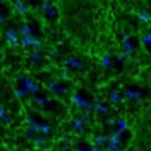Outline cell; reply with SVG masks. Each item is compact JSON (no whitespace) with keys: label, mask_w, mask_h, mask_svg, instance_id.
Here are the masks:
<instances>
[{"label":"cell","mask_w":151,"mask_h":151,"mask_svg":"<svg viewBox=\"0 0 151 151\" xmlns=\"http://www.w3.org/2000/svg\"><path fill=\"white\" fill-rule=\"evenodd\" d=\"M71 101L74 103V106H77L79 109H82L86 113H92L95 110V103H91L89 100L83 98L79 92H73L71 94Z\"/></svg>","instance_id":"1"},{"label":"cell","mask_w":151,"mask_h":151,"mask_svg":"<svg viewBox=\"0 0 151 151\" xmlns=\"http://www.w3.org/2000/svg\"><path fill=\"white\" fill-rule=\"evenodd\" d=\"M23 88H24V89H26L30 95H38V94H40V91H41V88H40V85H36L32 79H29V77H26V79H24L23 80Z\"/></svg>","instance_id":"2"},{"label":"cell","mask_w":151,"mask_h":151,"mask_svg":"<svg viewBox=\"0 0 151 151\" xmlns=\"http://www.w3.org/2000/svg\"><path fill=\"white\" fill-rule=\"evenodd\" d=\"M64 62H65V65H68V67H71V68H76V70H85V68H86L85 62H82V60L77 59V58H73V56H67V58L64 59Z\"/></svg>","instance_id":"3"},{"label":"cell","mask_w":151,"mask_h":151,"mask_svg":"<svg viewBox=\"0 0 151 151\" xmlns=\"http://www.w3.org/2000/svg\"><path fill=\"white\" fill-rule=\"evenodd\" d=\"M5 40L11 47H15L18 44V30L17 29H9L5 33Z\"/></svg>","instance_id":"4"},{"label":"cell","mask_w":151,"mask_h":151,"mask_svg":"<svg viewBox=\"0 0 151 151\" xmlns=\"http://www.w3.org/2000/svg\"><path fill=\"white\" fill-rule=\"evenodd\" d=\"M48 89L52 91L53 94H56V95H62V94H67L68 88L58 83V82H48Z\"/></svg>","instance_id":"5"},{"label":"cell","mask_w":151,"mask_h":151,"mask_svg":"<svg viewBox=\"0 0 151 151\" xmlns=\"http://www.w3.org/2000/svg\"><path fill=\"white\" fill-rule=\"evenodd\" d=\"M40 6H41L42 12H45L48 17H52V18H53V17L56 15V8H55V5H52L50 2H42Z\"/></svg>","instance_id":"6"},{"label":"cell","mask_w":151,"mask_h":151,"mask_svg":"<svg viewBox=\"0 0 151 151\" xmlns=\"http://www.w3.org/2000/svg\"><path fill=\"white\" fill-rule=\"evenodd\" d=\"M122 48H124V53H129V55L132 52H134V45L130 41V35H124V38H122Z\"/></svg>","instance_id":"7"},{"label":"cell","mask_w":151,"mask_h":151,"mask_svg":"<svg viewBox=\"0 0 151 151\" xmlns=\"http://www.w3.org/2000/svg\"><path fill=\"white\" fill-rule=\"evenodd\" d=\"M27 121H29V127L26 129V136L27 137H33L35 134H36V129H38V122L33 119V118H27Z\"/></svg>","instance_id":"8"},{"label":"cell","mask_w":151,"mask_h":151,"mask_svg":"<svg viewBox=\"0 0 151 151\" xmlns=\"http://www.w3.org/2000/svg\"><path fill=\"white\" fill-rule=\"evenodd\" d=\"M20 42H21V45L23 47H33L35 44H38V42H41L38 38H35V36H24V38H21L20 40Z\"/></svg>","instance_id":"9"},{"label":"cell","mask_w":151,"mask_h":151,"mask_svg":"<svg viewBox=\"0 0 151 151\" xmlns=\"http://www.w3.org/2000/svg\"><path fill=\"white\" fill-rule=\"evenodd\" d=\"M124 97L129 100H141L142 98V92L139 91H132V89H125L124 91Z\"/></svg>","instance_id":"10"},{"label":"cell","mask_w":151,"mask_h":151,"mask_svg":"<svg viewBox=\"0 0 151 151\" xmlns=\"http://www.w3.org/2000/svg\"><path fill=\"white\" fill-rule=\"evenodd\" d=\"M71 125H73V129H74V132H77V133H83V130H85V125L82 124V121L79 119V118H71Z\"/></svg>","instance_id":"11"},{"label":"cell","mask_w":151,"mask_h":151,"mask_svg":"<svg viewBox=\"0 0 151 151\" xmlns=\"http://www.w3.org/2000/svg\"><path fill=\"white\" fill-rule=\"evenodd\" d=\"M121 144V133H112L107 136V145H119Z\"/></svg>","instance_id":"12"},{"label":"cell","mask_w":151,"mask_h":151,"mask_svg":"<svg viewBox=\"0 0 151 151\" xmlns=\"http://www.w3.org/2000/svg\"><path fill=\"white\" fill-rule=\"evenodd\" d=\"M20 35H21V38H24V36H33V29H32L30 24L24 23L21 26V29H20Z\"/></svg>","instance_id":"13"},{"label":"cell","mask_w":151,"mask_h":151,"mask_svg":"<svg viewBox=\"0 0 151 151\" xmlns=\"http://www.w3.org/2000/svg\"><path fill=\"white\" fill-rule=\"evenodd\" d=\"M50 130H52V129H50V125H48V124H45V122H40V124H38V129H36V133H40L41 136H42V134L47 136V134L50 133Z\"/></svg>","instance_id":"14"},{"label":"cell","mask_w":151,"mask_h":151,"mask_svg":"<svg viewBox=\"0 0 151 151\" xmlns=\"http://www.w3.org/2000/svg\"><path fill=\"white\" fill-rule=\"evenodd\" d=\"M14 9L18 12V14H21V15H26V14H27V8H26V5H24L23 2H20V0L14 3Z\"/></svg>","instance_id":"15"},{"label":"cell","mask_w":151,"mask_h":151,"mask_svg":"<svg viewBox=\"0 0 151 151\" xmlns=\"http://www.w3.org/2000/svg\"><path fill=\"white\" fill-rule=\"evenodd\" d=\"M0 119H2V122H5V124H9L11 122V118H9V115L6 113V109H5L3 104H0Z\"/></svg>","instance_id":"16"},{"label":"cell","mask_w":151,"mask_h":151,"mask_svg":"<svg viewBox=\"0 0 151 151\" xmlns=\"http://www.w3.org/2000/svg\"><path fill=\"white\" fill-rule=\"evenodd\" d=\"M116 127H118V133H121V132H124V130H127L129 129V122L125 121L124 118H121V119H116Z\"/></svg>","instance_id":"17"},{"label":"cell","mask_w":151,"mask_h":151,"mask_svg":"<svg viewBox=\"0 0 151 151\" xmlns=\"http://www.w3.org/2000/svg\"><path fill=\"white\" fill-rule=\"evenodd\" d=\"M137 20H139L141 23H148L151 20V15L148 11H141L139 14H137Z\"/></svg>","instance_id":"18"},{"label":"cell","mask_w":151,"mask_h":151,"mask_svg":"<svg viewBox=\"0 0 151 151\" xmlns=\"http://www.w3.org/2000/svg\"><path fill=\"white\" fill-rule=\"evenodd\" d=\"M100 64H101L103 68H110L112 67V56L110 55H104L101 58V60H100Z\"/></svg>","instance_id":"19"},{"label":"cell","mask_w":151,"mask_h":151,"mask_svg":"<svg viewBox=\"0 0 151 151\" xmlns=\"http://www.w3.org/2000/svg\"><path fill=\"white\" fill-rule=\"evenodd\" d=\"M77 118L82 121V124H86V125L91 124V115H89V113H86V112H80Z\"/></svg>","instance_id":"20"},{"label":"cell","mask_w":151,"mask_h":151,"mask_svg":"<svg viewBox=\"0 0 151 151\" xmlns=\"http://www.w3.org/2000/svg\"><path fill=\"white\" fill-rule=\"evenodd\" d=\"M15 95H17L20 100H26V98L29 97V92L24 89V88H17V89H15Z\"/></svg>","instance_id":"21"},{"label":"cell","mask_w":151,"mask_h":151,"mask_svg":"<svg viewBox=\"0 0 151 151\" xmlns=\"http://www.w3.org/2000/svg\"><path fill=\"white\" fill-rule=\"evenodd\" d=\"M121 100H122V97H121V94H119L118 91H113V92H110V101H112L113 104H118V103H121Z\"/></svg>","instance_id":"22"},{"label":"cell","mask_w":151,"mask_h":151,"mask_svg":"<svg viewBox=\"0 0 151 151\" xmlns=\"http://www.w3.org/2000/svg\"><path fill=\"white\" fill-rule=\"evenodd\" d=\"M42 58H44L42 53H33V52H32V53L29 55V60L32 62V64H38L40 60H42Z\"/></svg>","instance_id":"23"},{"label":"cell","mask_w":151,"mask_h":151,"mask_svg":"<svg viewBox=\"0 0 151 151\" xmlns=\"http://www.w3.org/2000/svg\"><path fill=\"white\" fill-rule=\"evenodd\" d=\"M104 144H107V136H104V134H97V136H95V145L101 147V145H104Z\"/></svg>","instance_id":"24"},{"label":"cell","mask_w":151,"mask_h":151,"mask_svg":"<svg viewBox=\"0 0 151 151\" xmlns=\"http://www.w3.org/2000/svg\"><path fill=\"white\" fill-rule=\"evenodd\" d=\"M94 112L100 113V115H106V113H107V106L100 104V103H95V110H94Z\"/></svg>","instance_id":"25"},{"label":"cell","mask_w":151,"mask_h":151,"mask_svg":"<svg viewBox=\"0 0 151 151\" xmlns=\"http://www.w3.org/2000/svg\"><path fill=\"white\" fill-rule=\"evenodd\" d=\"M60 77L70 80V79H73V73H71L68 68H62V70H60Z\"/></svg>","instance_id":"26"},{"label":"cell","mask_w":151,"mask_h":151,"mask_svg":"<svg viewBox=\"0 0 151 151\" xmlns=\"http://www.w3.org/2000/svg\"><path fill=\"white\" fill-rule=\"evenodd\" d=\"M33 101L40 106H47L48 104V100L45 97H33Z\"/></svg>","instance_id":"27"},{"label":"cell","mask_w":151,"mask_h":151,"mask_svg":"<svg viewBox=\"0 0 151 151\" xmlns=\"http://www.w3.org/2000/svg\"><path fill=\"white\" fill-rule=\"evenodd\" d=\"M118 59L121 60V62H130V60H133V58H132V55H129V53H121L119 56H118Z\"/></svg>","instance_id":"28"},{"label":"cell","mask_w":151,"mask_h":151,"mask_svg":"<svg viewBox=\"0 0 151 151\" xmlns=\"http://www.w3.org/2000/svg\"><path fill=\"white\" fill-rule=\"evenodd\" d=\"M47 144V137H36L35 139V145L36 147H44Z\"/></svg>","instance_id":"29"},{"label":"cell","mask_w":151,"mask_h":151,"mask_svg":"<svg viewBox=\"0 0 151 151\" xmlns=\"http://www.w3.org/2000/svg\"><path fill=\"white\" fill-rule=\"evenodd\" d=\"M142 41H144V44L148 47V45L151 44V35H150V33H145V35H142Z\"/></svg>","instance_id":"30"},{"label":"cell","mask_w":151,"mask_h":151,"mask_svg":"<svg viewBox=\"0 0 151 151\" xmlns=\"http://www.w3.org/2000/svg\"><path fill=\"white\" fill-rule=\"evenodd\" d=\"M88 148H89V151H103V148H101V147H98V145H95V144L89 145Z\"/></svg>","instance_id":"31"},{"label":"cell","mask_w":151,"mask_h":151,"mask_svg":"<svg viewBox=\"0 0 151 151\" xmlns=\"http://www.w3.org/2000/svg\"><path fill=\"white\" fill-rule=\"evenodd\" d=\"M107 151H121L119 145H107Z\"/></svg>","instance_id":"32"},{"label":"cell","mask_w":151,"mask_h":151,"mask_svg":"<svg viewBox=\"0 0 151 151\" xmlns=\"http://www.w3.org/2000/svg\"><path fill=\"white\" fill-rule=\"evenodd\" d=\"M115 122H116V119H115V118H107V119L104 121V124H106V125H113Z\"/></svg>","instance_id":"33"},{"label":"cell","mask_w":151,"mask_h":151,"mask_svg":"<svg viewBox=\"0 0 151 151\" xmlns=\"http://www.w3.org/2000/svg\"><path fill=\"white\" fill-rule=\"evenodd\" d=\"M76 151H89V148L83 147V145H79V147H76Z\"/></svg>","instance_id":"34"},{"label":"cell","mask_w":151,"mask_h":151,"mask_svg":"<svg viewBox=\"0 0 151 151\" xmlns=\"http://www.w3.org/2000/svg\"><path fill=\"white\" fill-rule=\"evenodd\" d=\"M60 144H64V145H68V144H70V137L64 136V137H62V139H60Z\"/></svg>","instance_id":"35"},{"label":"cell","mask_w":151,"mask_h":151,"mask_svg":"<svg viewBox=\"0 0 151 151\" xmlns=\"http://www.w3.org/2000/svg\"><path fill=\"white\" fill-rule=\"evenodd\" d=\"M24 79H26V74H24V73H21V74L17 76V80H20V82H23Z\"/></svg>","instance_id":"36"},{"label":"cell","mask_w":151,"mask_h":151,"mask_svg":"<svg viewBox=\"0 0 151 151\" xmlns=\"http://www.w3.org/2000/svg\"><path fill=\"white\" fill-rule=\"evenodd\" d=\"M0 23H5V15H3L2 11H0Z\"/></svg>","instance_id":"37"}]
</instances>
